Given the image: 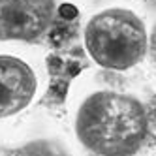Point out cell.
<instances>
[{"label": "cell", "mask_w": 156, "mask_h": 156, "mask_svg": "<svg viewBox=\"0 0 156 156\" xmlns=\"http://www.w3.org/2000/svg\"><path fill=\"white\" fill-rule=\"evenodd\" d=\"M55 0H0V40L34 41L49 30Z\"/></svg>", "instance_id": "3957f363"}, {"label": "cell", "mask_w": 156, "mask_h": 156, "mask_svg": "<svg viewBox=\"0 0 156 156\" xmlns=\"http://www.w3.org/2000/svg\"><path fill=\"white\" fill-rule=\"evenodd\" d=\"M38 81L32 68L17 57L0 55V119L30 105Z\"/></svg>", "instance_id": "277c9868"}, {"label": "cell", "mask_w": 156, "mask_h": 156, "mask_svg": "<svg viewBox=\"0 0 156 156\" xmlns=\"http://www.w3.org/2000/svg\"><path fill=\"white\" fill-rule=\"evenodd\" d=\"M149 47H151V55H152V58H154V62H156V23H154V27H152V32H151Z\"/></svg>", "instance_id": "8992f818"}, {"label": "cell", "mask_w": 156, "mask_h": 156, "mask_svg": "<svg viewBox=\"0 0 156 156\" xmlns=\"http://www.w3.org/2000/svg\"><path fill=\"white\" fill-rule=\"evenodd\" d=\"M85 45L92 60L102 68L128 70L143 60L149 49V34L133 12L109 8L88 21Z\"/></svg>", "instance_id": "7a4b0ae2"}, {"label": "cell", "mask_w": 156, "mask_h": 156, "mask_svg": "<svg viewBox=\"0 0 156 156\" xmlns=\"http://www.w3.org/2000/svg\"><path fill=\"white\" fill-rule=\"evenodd\" d=\"M149 117L133 96L100 90L85 98L75 117L81 145L96 156H133L147 139Z\"/></svg>", "instance_id": "6da1fadb"}, {"label": "cell", "mask_w": 156, "mask_h": 156, "mask_svg": "<svg viewBox=\"0 0 156 156\" xmlns=\"http://www.w3.org/2000/svg\"><path fill=\"white\" fill-rule=\"evenodd\" d=\"M13 156H68L62 147L51 141H32L15 151Z\"/></svg>", "instance_id": "5b68a950"}]
</instances>
